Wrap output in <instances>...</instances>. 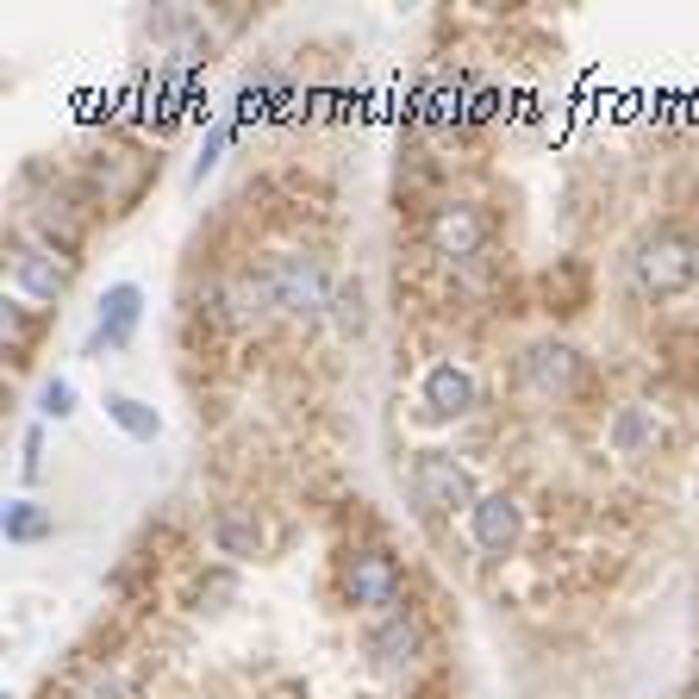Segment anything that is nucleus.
<instances>
[{"instance_id": "1", "label": "nucleus", "mask_w": 699, "mask_h": 699, "mask_svg": "<svg viewBox=\"0 0 699 699\" xmlns=\"http://www.w3.org/2000/svg\"><path fill=\"white\" fill-rule=\"evenodd\" d=\"M263 275H269V293H275V312H288V319H325L331 307V269H325V256L319 251H281L263 263Z\"/></svg>"}, {"instance_id": "2", "label": "nucleus", "mask_w": 699, "mask_h": 699, "mask_svg": "<svg viewBox=\"0 0 699 699\" xmlns=\"http://www.w3.org/2000/svg\"><path fill=\"white\" fill-rule=\"evenodd\" d=\"M407 487H412V506L425 519H456V512H475L481 487L468 475V463H456L450 450H419L407 468Z\"/></svg>"}, {"instance_id": "3", "label": "nucleus", "mask_w": 699, "mask_h": 699, "mask_svg": "<svg viewBox=\"0 0 699 699\" xmlns=\"http://www.w3.org/2000/svg\"><path fill=\"white\" fill-rule=\"evenodd\" d=\"M631 275H637V288L650 293V300H668V293L694 288L699 251H694V244H687L680 232H656V237H643V244H637V256H631Z\"/></svg>"}, {"instance_id": "4", "label": "nucleus", "mask_w": 699, "mask_h": 699, "mask_svg": "<svg viewBox=\"0 0 699 699\" xmlns=\"http://www.w3.org/2000/svg\"><path fill=\"white\" fill-rule=\"evenodd\" d=\"M400 593H407V575H400V563H393L388 550H356L344 568V600L356 606V612H400Z\"/></svg>"}, {"instance_id": "5", "label": "nucleus", "mask_w": 699, "mask_h": 699, "mask_svg": "<svg viewBox=\"0 0 699 699\" xmlns=\"http://www.w3.org/2000/svg\"><path fill=\"white\" fill-rule=\"evenodd\" d=\"M363 656H369L375 675H407V668H419V656H425V631H419V619H412L407 606H400V612H381V619H369V631H363Z\"/></svg>"}, {"instance_id": "6", "label": "nucleus", "mask_w": 699, "mask_h": 699, "mask_svg": "<svg viewBox=\"0 0 699 699\" xmlns=\"http://www.w3.org/2000/svg\"><path fill=\"white\" fill-rule=\"evenodd\" d=\"M581 375H587V356L568 337H537L524 350V388L544 393V400H568L581 388Z\"/></svg>"}, {"instance_id": "7", "label": "nucleus", "mask_w": 699, "mask_h": 699, "mask_svg": "<svg viewBox=\"0 0 699 699\" xmlns=\"http://www.w3.org/2000/svg\"><path fill=\"white\" fill-rule=\"evenodd\" d=\"M475 400H481V381H475V369H463V363H431V369H425V388H419V407H425V419H437V425H456V419H468V412H475Z\"/></svg>"}, {"instance_id": "8", "label": "nucleus", "mask_w": 699, "mask_h": 699, "mask_svg": "<svg viewBox=\"0 0 699 699\" xmlns=\"http://www.w3.org/2000/svg\"><path fill=\"white\" fill-rule=\"evenodd\" d=\"M137 312H144V288L137 281H113V288L100 293V319H95V337H88V356H107V350L132 344Z\"/></svg>"}, {"instance_id": "9", "label": "nucleus", "mask_w": 699, "mask_h": 699, "mask_svg": "<svg viewBox=\"0 0 699 699\" xmlns=\"http://www.w3.org/2000/svg\"><path fill=\"white\" fill-rule=\"evenodd\" d=\"M519 531H524V506L512 493H481L475 512H468V537H475L481 556H506L519 544Z\"/></svg>"}, {"instance_id": "10", "label": "nucleus", "mask_w": 699, "mask_h": 699, "mask_svg": "<svg viewBox=\"0 0 699 699\" xmlns=\"http://www.w3.org/2000/svg\"><path fill=\"white\" fill-rule=\"evenodd\" d=\"M7 275H13V288H20L25 300H38V307H57L63 288H69V269H63L57 251H44V244H13Z\"/></svg>"}, {"instance_id": "11", "label": "nucleus", "mask_w": 699, "mask_h": 699, "mask_svg": "<svg viewBox=\"0 0 699 699\" xmlns=\"http://www.w3.org/2000/svg\"><path fill=\"white\" fill-rule=\"evenodd\" d=\"M431 251L437 256H450V263H463V256H481V244H487V219L468 207V200H450V207H437L431 213Z\"/></svg>"}, {"instance_id": "12", "label": "nucleus", "mask_w": 699, "mask_h": 699, "mask_svg": "<svg viewBox=\"0 0 699 699\" xmlns=\"http://www.w3.org/2000/svg\"><path fill=\"white\" fill-rule=\"evenodd\" d=\"M662 444V419L656 407H643V400H624L612 419H606V450L624 456V463H637V456H656Z\"/></svg>"}, {"instance_id": "13", "label": "nucleus", "mask_w": 699, "mask_h": 699, "mask_svg": "<svg viewBox=\"0 0 699 699\" xmlns=\"http://www.w3.org/2000/svg\"><path fill=\"white\" fill-rule=\"evenodd\" d=\"M269 544V531H263V512L256 506H219L213 512V550L225 563H256Z\"/></svg>"}, {"instance_id": "14", "label": "nucleus", "mask_w": 699, "mask_h": 699, "mask_svg": "<svg viewBox=\"0 0 699 699\" xmlns=\"http://www.w3.org/2000/svg\"><path fill=\"white\" fill-rule=\"evenodd\" d=\"M219 300H225V319H237V325H256V319H269L275 312V293H269V275L263 269L232 275V281L219 288Z\"/></svg>"}, {"instance_id": "15", "label": "nucleus", "mask_w": 699, "mask_h": 699, "mask_svg": "<svg viewBox=\"0 0 699 699\" xmlns=\"http://www.w3.org/2000/svg\"><path fill=\"white\" fill-rule=\"evenodd\" d=\"M325 325L337 331V337H363V331H369V288H363V281H356V275H344V281H337V288H331V307H325Z\"/></svg>"}, {"instance_id": "16", "label": "nucleus", "mask_w": 699, "mask_h": 699, "mask_svg": "<svg viewBox=\"0 0 699 699\" xmlns=\"http://www.w3.org/2000/svg\"><path fill=\"white\" fill-rule=\"evenodd\" d=\"M107 419H113L132 444H156L163 437V419H156V407H144V400H132V393H107Z\"/></svg>"}, {"instance_id": "17", "label": "nucleus", "mask_w": 699, "mask_h": 699, "mask_svg": "<svg viewBox=\"0 0 699 699\" xmlns=\"http://www.w3.org/2000/svg\"><path fill=\"white\" fill-rule=\"evenodd\" d=\"M51 537V512L38 500H13L7 506V544L25 550V544H44Z\"/></svg>"}, {"instance_id": "18", "label": "nucleus", "mask_w": 699, "mask_h": 699, "mask_svg": "<svg viewBox=\"0 0 699 699\" xmlns=\"http://www.w3.org/2000/svg\"><path fill=\"white\" fill-rule=\"evenodd\" d=\"M225 600H237V575H232V568H213V575H200V581H195V606H200V612H225Z\"/></svg>"}, {"instance_id": "19", "label": "nucleus", "mask_w": 699, "mask_h": 699, "mask_svg": "<svg viewBox=\"0 0 699 699\" xmlns=\"http://www.w3.org/2000/svg\"><path fill=\"white\" fill-rule=\"evenodd\" d=\"M38 412H44V419H69V412H76V388H69V381H44V388H38Z\"/></svg>"}, {"instance_id": "20", "label": "nucleus", "mask_w": 699, "mask_h": 699, "mask_svg": "<svg viewBox=\"0 0 699 699\" xmlns=\"http://www.w3.org/2000/svg\"><path fill=\"white\" fill-rule=\"evenodd\" d=\"M38 468H44V431L32 425L25 431V481H38Z\"/></svg>"}, {"instance_id": "21", "label": "nucleus", "mask_w": 699, "mask_h": 699, "mask_svg": "<svg viewBox=\"0 0 699 699\" xmlns=\"http://www.w3.org/2000/svg\"><path fill=\"white\" fill-rule=\"evenodd\" d=\"M493 107H500V88H475V95H468V119H475V125L493 119Z\"/></svg>"}]
</instances>
